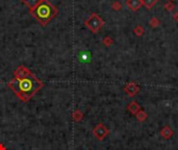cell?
<instances>
[{"mask_svg": "<svg viewBox=\"0 0 178 150\" xmlns=\"http://www.w3.org/2000/svg\"><path fill=\"white\" fill-rule=\"evenodd\" d=\"M158 0H142V3L146 6L147 10H151L152 6H154V4L157 2Z\"/></svg>", "mask_w": 178, "mask_h": 150, "instance_id": "7c38bea8", "label": "cell"}, {"mask_svg": "<svg viewBox=\"0 0 178 150\" xmlns=\"http://www.w3.org/2000/svg\"><path fill=\"white\" fill-rule=\"evenodd\" d=\"M134 33L137 35H142L144 33V29L142 26H140V25H137V27H135L134 28Z\"/></svg>", "mask_w": 178, "mask_h": 150, "instance_id": "2e32d148", "label": "cell"}, {"mask_svg": "<svg viewBox=\"0 0 178 150\" xmlns=\"http://www.w3.org/2000/svg\"><path fill=\"white\" fill-rule=\"evenodd\" d=\"M0 150H6V148H5V146H4L2 143H0Z\"/></svg>", "mask_w": 178, "mask_h": 150, "instance_id": "ffe728a7", "label": "cell"}, {"mask_svg": "<svg viewBox=\"0 0 178 150\" xmlns=\"http://www.w3.org/2000/svg\"><path fill=\"white\" fill-rule=\"evenodd\" d=\"M84 25L86 28L90 29L93 33H97L104 25V21L103 19L96 13H93L86 21H84Z\"/></svg>", "mask_w": 178, "mask_h": 150, "instance_id": "3957f363", "label": "cell"}, {"mask_svg": "<svg viewBox=\"0 0 178 150\" xmlns=\"http://www.w3.org/2000/svg\"><path fill=\"white\" fill-rule=\"evenodd\" d=\"M14 75L15 78H17V79H24V78L32 75V72L27 67L21 65V66L17 67V69L14 71Z\"/></svg>", "mask_w": 178, "mask_h": 150, "instance_id": "5b68a950", "label": "cell"}, {"mask_svg": "<svg viewBox=\"0 0 178 150\" xmlns=\"http://www.w3.org/2000/svg\"><path fill=\"white\" fill-rule=\"evenodd\" d=\"M126 5L129 10H137L142 5V0H126Z\"/></svg>", "mask_w": 178, "mask_h": 150, "instance_id": "52a82bcc", "label": "cell"}, {"mask_svg": "<svg viewBox=\"0 0 178 150\" xmlns=\"http://www.w3.org/2000/svg\"><path fill=\"white\" fill-rule=\"evenodd\" d=\"M127 109H128V111L130 112L131 114H137V112L140 111V105L137 104L135 101H132V102L128 105V107H127Z\"/></svg>", "mask_w": 178, "mask_h": 150, "instance_id": "8fae6325", "label": "cell"}, {"mask_svg": "<svg viewBox=\"0 0 178 150\" xmlns=\"http://www.w3.org/2000/svg\"><path fill=\"white\" fill-rule=\"evenodd\" d=\"M7 86L21 101L27 102L43 88L44 83L32 74L24 79L14 78L7 83Z\"/></svg>", "mask_w": 178, "mask_h": 150, "instance_id": "6da1fadb", "label": "cell"}, {"mask_svg": "<svg viewBox=\"0 0 178 150\" xmlns=\"http://www.w3.org/2000/svg\"><path fill=\"white\" fill-rule=\"evenodd\" d=\"M174 7H175L174 3H172L171 1H168L166 4H165V8H166L167 10H169V12H170V10H172Z\"/></svg>", "mask_w": 178, "mask_h": 150, "instance_id": "e0dca14e", "label": "cell"}, {"mask_svg": "<svg viewBox=\"0 0 178 150\" xmlns=\"http://www.w3.org/2000/svg\"><path fill=\"white\" fill-rule=\"evenodd\" d=\"M72 118H73V120L75 122H79L83 118V114H82V112L80 109H75L73 112V114H72Z\"/></svg>", "mask_w": 178, "mask_h": 150, "instance_id": "30bf717a", "label": "cell"}, {"mask_svg": "<svg viewBox=\"0 0 178 150\" xmlns=\"http://www.w3.org/2000/svg\"><path fill=\"white\" fill-rule=\"evenodd\" d=\"M124 91L126 92L127 95L132 97L134 96L135 94H137V92H139V86H137L134 82H128V83L125 86Z\"/></svg>", "mask_w": 178, "mask_h": 150, "instance_id": "8992f818", "label": "cell"}, {"mask_svg": "<svg viewBox=\"0 0 178 150\" xmlns=\"http://www.w3.org/2000/svg\"><path fill=\"white\" fill-rule=\"evenodd\" d=\"M173 18H174V20L176 21V22H178V12H176L174 15H173Z\"/></svg>", "mask_w": 178, "mask_h": 150, "instance_id": "d6986e66", "label": "cell"}, {"mask_svg": "<svg viewBox=\"0 0 178 150\" xmlns=\"http://www.w3.org/2000/svg\"><path fill=\"white\" fill-rule=\"evenodd\" d=\"M160 134H162V138L170 139L171 137H172V134H173V130L171 129L169 126H165V127L162 129V132H160Z\"/></svg>", "mask_w": 178, "mask_h": 150, "instance_id": "9c48e42d", "label": "cell"}, {"mask_svg": "<svg viewBox=\"0 0 178 150\" xmlns=\"http://www.w3.org/2000/svg\"><path fill=\"white\" fill-rule=\"evenodd\" d=\"M102 43H103V45H104V46H106V47H109V46H111L112 44L114 43V41H113V39H112L111 37H105V38H103Z\"/></svg>", "mask_w": 178, "mask_h": 150, "instance_id": "5bb4252c", "label": "cell"}, {"mask_svg": "<svg viewBox=\"0 0 178 150\" xmlns=\"http://www.w3.org/2000/svg\"><path fill=\"white\" fill-rule=\"evenodd\" d=\"M42 1H44V0H21V2H22L23 4H25V5L29 8V10H33V8L37 5H39Z\"/></svg>", "mask_w": 178, "mask_h": 150, "instance_id": "ba28073f", "label": "cell"}, {"mask_svg": "<svg viewBox=\"0 0 178 150\" xmlns=\"http://www.w3.org/2000/svg\"><path fill=\"white\" fill-rule=\"evenodd\" d=\"M150 25H151L152 27H156V26H158L160 25V21L157 20L156 18H154V17H152L151 19H150Z\"/></svg>", "mask_w": 178, "mask_h": 150, "instance_id": "9a60e30c", "label": "cell"}, {"mask_svg": "<svg viewBox=\"0 0 178 150\" xmlns=\"http://www.w3.org/2000/svg\"><path fill=\"white\" fill-rule=\"evenodd\" d=\"M135 117H137V121L143 122L144 120H146V118H147V114H146L144 111H139L137 114H135Z\"/></svg>", "mask_w": 178, "mask_h": 150, "instance_id": "4fadbf2b", "label": "cell"}, {"mask_svg": "<svg viewBox=\"0 0 178 150\" xmlns=\"http://www.w3.org/2000/svg\"><path fill=\"white\" fill-rule=\"evenodd\" d=\"M112 7H113L115 10H119L121 7H122V5H121V3L119 1H115L113 4H112Z\"/></svg>", "mask_w": 178, "mask_h": 150, "instance_id": "ac0fdd59", "label": "cell"}, {"mask_svg": "<svg viewBox=\"0 0 178 150\" xmlns=\"http://www.w3.org/2000/svg\"><path fill=\"white\" fill-rule=\"evenodd\" d=\"M31 16L42 25L46 26L56 15L58 14V10L48 0L42 1L39 5L35 6L33 10H29Z\"/></svg>", "mask_w": 178, "mask_h": 150, "instance_id": "7a4b0ae2", "label": "cell"}, {"mask_svg": "<svg viewBox=\"0 0 178 150\" xmlns=\"http://www.w3.org/2000/svg\"><path fill=\"white\" fill-rule=\"evenodd\" d=\"M93 134H94L95 138L98 139L99 141H102V140H104L105 137L109 134V132L102 123H99L98 125H96L94 127V129H93Z\"/></svg>", "mask_w": 178, "mask_h": 150, "instance_id": "277c9868", "label": "cell"}]
</instances>
